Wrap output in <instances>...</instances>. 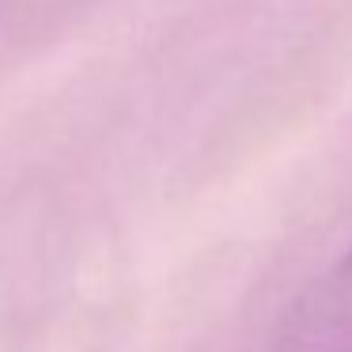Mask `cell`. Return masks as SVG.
<instances>
[{
    "mask_svg": "<svg viewBox=\"0 0 352 352\" xmlns=\"http://www.w3.org/2000/svg\"><path fill=\"white\" fill-rule=\"evenodd\" d=\"M284 344L292 352H341L352 349V246L326 276L303 292L288 318Z\"/></svg>",
    "mask_w": 352,
    "mask_h": 352,
    "instance_id": "6da1fadb",
    "label": "cell"
}]
</instances>
